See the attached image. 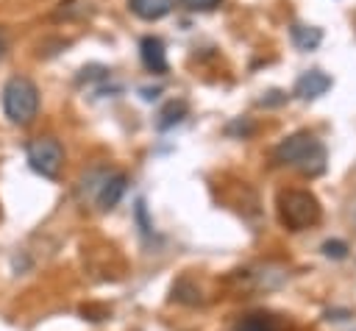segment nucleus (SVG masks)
Wrapping results in <instances>:
<instances>
[{"label":"nucleus","mask_w":356,"mask_h":331,"mask_svg":"<svg viewBox=\"0 0 356 331\" xmlns=\"http://www.w3.org/2000/svg\"><path fill=\"white\" fill-rule=\"evenodd\" d=\"M275 161L278 164H286V167H295L300 172L317 175V172L325 170V147H323V142L317 136L300 131V134L286 136L275 147Z\"/></svg>","instance_id":"1"},{"label":"nucleus","mask_w":356,"mask_h":331,"mask_svg":"<svg viewBox=\"0 0 356 331\" xmlns=\"http://www.w3.org/2000/svg\"><path fill=\"white\" fill-rule=\"evenodd\" d=\"M3 111L14 125H31L39 111V89L31 78L14 75L3 86Z\"/></svg>","instance_id":"2"},{"label":"nucleus","mask_w":356,"mask_h":331,"mask_svg":"<svg viewBox=\"0 0 356 331\" xmlns=\"http://www.w3.org/2000/svg\"><path fill=\"white\" fill-rule=\"evenodd\" d=\"M278 214H281V223L292 231H303V228H312L320 223L323 217V209L317 203V197L312 192H303V189H286L281 192L278 197Z\"/></svg>","instance_id":"3"},{"label":"nucleus","mask_w":356,"mask_h":331,"mask_svg":"<svg viewBox=\"0 0 356 331\" xmlns=\"http://www.w3.org/2000/svg\"><path fill=\"white\" fill-rule=\"evenodd\" d=\"M28 164L33 172H39L42 178H58L61 167H64V147L58 139L53 136H36L28 142L25 147Z\"/></svg>","instance_id":"4"},{"label":"nucleus","mask_w":356,"mask_h":331,"mask_svg":"<svg viewBox=\"0 0 356 331\" xmlns=\"http://www.w3.org/2000/svg\"><path fill=\"white\" fill-rule=\"evenodd\" d=\"M125 186H128V178H125L122 172L103 175V178H100V184H97V195H95L97 209H103V211L114 209V206L120 203V197L125 195Z\"/></svg>","instance_id":"5"},{"label":"nucleus","mask_w":356,"mask_h":331,"mask_svg":"<svg viewBox=\"0 0 356 331\" xmlns=\"http://www.w3.org/2000/svg\"><path fill=\"white\" fill-rule=\"evenodd\" d=\"M139 56H142V64L156 72V75H164L167 72V53H164V42L159 36H145L139 42Z\"/></svg>","instance_id":"6"},{"label":"nucleus","mask_w":356,"mask_h":331,"mask_svg":"<svg viewBox=\"0 0 356 331\" xmlns=\"http://www.w3.org/2000/svg\"><path fill=\"white\" fill-rule=\"evenodd\" d=\"M328 89H331V78H328L325 72H320V70L303 72V75L298 78V83H295V95L303 97V100H314V97L325 95Z\"/></svg>","instance_id":"7"},{"label":"nucleus","mask_w":356,"mask_h":331,"mask_svg":"<svg viewBox=\"0 0 356 331\" xmlns=\"http://www.w3.org/2000/svg\"><path fill=\"white\" fill-rule=\"evenodd\" d=\"M128 6L142 19H161L175 8V0H128Z\"/></svg>","instance_id":"8"},{"label":"nucleus","mask_w":356,"mask_h":331,"mask_svg":"<svg viewBox=\"0 0 356 331\" xmlns=\"http://www.w3.org/2000/svg\"><path fill=\"white\" fill-rule=\"evenodd\" d=\"M323 39V31L314 28V25H292V42L300 47V50H314Z\"/></svg>","instance_id":"9"},{"label":"nucleus","mask_w":356,"mask_h":331,"mask_svg":"<svg viewBox=\"0 0 356 331\" xmlns=\"http://www.w3.org/2000/svg\"><path fill=\"white\" fill-rule=\"evenodd\" d=\"M186 117V103L184 100H170L164 108H161V114H159V128L161 131H167V128H172L175 122H181Z\"/></svg>","instance_id":"10"},{"label":"nucleus","mask_w":356,"mask_h":331,"mask_svg":"<svg viewBox=\"0 0 356 331\" xmlns=\"http://www.w3.org/2000/svg\"><path fill=\"white\" fill-rule=\"evenodd\" d=\"M234 331H273V325H270L267 320H261V317H248V320L239 323Z\"/></svg>","instance_id":"11"},{"label":"nucleus","mask_w":356,"mask_h":331,"mask_svg":"<svg viewBox=\"0 0 356 331\" xmlns=\"http://www.w3.org/2000/svg\"><path fill=\"white\" fill-rule=\"evenodd\" d=\"M184 3V8H189V11H211V8H217L222 0H181Z\"/></svg>","instance_id":"12"},{"label":"nucleus","mask_w":356,"mask_h":331,"mask_svg":"<svg viewBox=\"0 0 356 331\" xmlns=\"http://www.w3.org/2000/svg\"><path fill=\"white\" fill-rule=\"evenodd\" d=\"M345 250H348V248H345L342 242H325V245H323V253H325V256H334V259H342Z\"/></svg>","instance_id":"13"},{"label":"nucleus","mask_w":356,"mask_h":331,"mask_svg":"<svg viewBox=\"0 0 356 331\" xmlns=\"http://www.w3.org/2000/svg\"><path fill=\"white\" fill-rule=\"evenodd\" d=\"M6 56V36H3V31H0V58Z\"/></svg>","instance_id":"14"}]
</instances>
